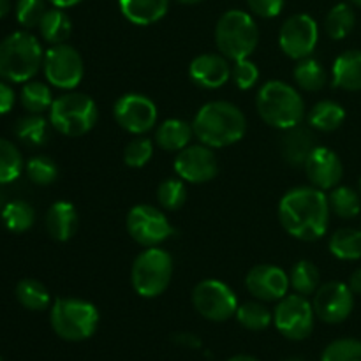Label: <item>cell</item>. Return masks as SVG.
Here are the masks:
<instances>
[{"mask_svg":"<svg viewBox=\"0 0 361 361\" xmlns=\"http://www.w3.org/2000/svg\"><path fill=\"white\" fill-rule=\"evenodd\" d=\"M293 78H295L296 85L305 92L323 90L328 81V74L324 71L323 63L317 62L312 56L298 60L295 71H293Z\"/></svg>","mask_w":361,"mask_h":361,"instance_id":"83f0119b","label":"cell"},{"mask_svg":"<svg viewBox=\"0 0 361 361\" xmlns=\"http://www.w3.org/2000/svg\"><path fill=\"white\" fill-rule=\"evenodd\" d=\"M44 51L28 32H14L0 41V80L25 83L42 67Z\"/></svg>","mask_w":361,"mask_h":361,"instance_id":"277c9868","label":"cell"},{"mask_svg":"<svg viewBox=\"0 0 361 361\" xmlns=\"http://www.w3.org/2000/svg\"><path fill=\"white\" fill-rule=\"evenodd\" d=\"M356 23L355 11L349 4H337L330 9L324 20V30H326L328 37L341 41L345 39L353 32Z\"/></svg>","mask_w":361,"mask_h":361,"instance_id":"f546056e","label":"cell"},{"mask_svg":"<svg viewBox=\"0 0 361 361\" xmlns=\"http://www.w3.org/2000/svg\"><path fill=\"white\" fill-rule=\"evenodd\" d=\"M49 4H53L55 7H60V9H67V7H73L76 4L83 2V0H48Z\"/></svg>","mask_w":361,"mask_h":361,"instance_id":"c3c4849f","label":"cell"},{"mask_svg":"<svg viewBox=\"0 0 361 361\" xmlns=\"http://www.w3.org/2000/svg\"><path fill=\"white\" fill-rule=\"evenodd\" d=\"M176 2L187 4V6H194V4H200V2H203V0H176Z\"/></svg>","mask_w":361,"mask_h":361,"instance_id":"816d5d0a","label":"cell"},{"mask_svg":"<svg viewBox=\"0 0 361 361\" xmlns=\"http://www.w3.org/2000/svg\"><path fill=\"white\" fill-rule=\"evenodd\" d=\"M228 361H259V360L254 358V356H249V355H236V356H233V358H229Z\"/></svg>","mask_w":361,"mask_h":361,"instance_id":"f907efd6","label":"cell"},{"mask_svg":"<svg viewBox=\"0 0 361 361\" xmlns=\"http://www.w3.org/2000/svg\"><path fill=\"white\" fill-rule=\"evenodd\" d=\"M321 361H361V342L356 338H338L323 351Z\"/></svg>","mask_w":361,"mask_h":361,"instance_id":"ab89813d","label":"cell"},{"mask_svg":"<svg viewBox=\"0 0 361 361\" xmlns=\"http://www.w3.org/2000/svg\"><path fill=\"white\" fill-rule=\"evenodd\" d=\"M39 30H41L42 39L49 44H62L69 39L71 32H73V23L71 18L63 13L60 7H53V9L46 11L42 16L41 23H39Z\"/></svg>","mask_w":361,"mask_h":361,"instance_id":"4316f807","label":"cell"},{"mask_svg":"<svg viewBox=\"0 0 361 361\" xmlns=\"http://www.w3.org/2000/svg\"><path fill=\"white\" fill-rule=\"evenodd\" d=\"M256 108L268 126L281 130L300 126L305 118L303 97L286 81H267L257 92Z\"/></svg>","mask_w":361,"mask_h":361,"instance_id":"3957f363","label":"cell"},{"mask_svg":"<svg viewBox=\"0 0 361 361\" xmlns=\"http://www.w3.org/2000/svg\"><path fill=\"white\" fill-rule=\"evenodd\" d=\"M192 129L200 143L210 148H224L238 143L245 136L247 118L233 102L212 101L196 113Z\"/></svg>","mask_w":361,"mask_h":361,"instance_id":"7a4b0ae2","label":"cell"},{"mask_svg":"<svg viewBox=\"0 0 361 361\" xmlns=\"http://www.w3.org/2000/svg\"><path fill=\"white\" fill-rule=\"evenodd\" d=\"M154 155V141L150 137H136L123 148V162L129 168H143Z\"/></svg>","mask_w":361,"mask_h":361,"instance_id":"60d3db41","label":"cell"},{"mask_svg":"<svg viewBox=\"0 0 361 361\" xmlns=\"http://www.w3.org/2000/svg\"><path fill=\"white\" fill-rule=\"evenodd\" d=\"M23 171V157L16 145L0 137V185L11 183Z\"/></svg>","mask_w":361,"mask_h":361,"instance_id":"8d00e7d4","label":"cell"},{"mask_svg":"<svg viewBox=\"0 0 361 361\" xmlns=\"http://www.w3.org/2000/svg\"><path fill=\"white\" fill-rule=\"evenodd\" d=\"M192 305L204 319L222 323L236 314L238 298L228 284L217 279H207L194 288Z\"/></svg>","mask_w":361,"mask_h":361,"instance_id":"9c48e42d","label":"cell"},{"mask_svg":"<svg viewBox=\"0 0 361 361\" xmlns=\"http://www.w3.org/2000/svg\"><path fill=\"white\" fill-rule=\"evenodd\" d=\"M307 178L312 187L321 190H331L338 185L344 175L341 157L326 147H316L305 162Z\"/></svg>","mask_w":361,"mask_h":361,"instance_id":"ac0fdd59","label":"cell"},{"mask_svg":"<svg viewBox=\"0 0 361 361\" xmlns=\"http://www.w3.org/2000/svg\"><path fill=\"white\" fill-rule=\"evenodd\" d=\"M173 277V257L161 247H147L136 256L130 270L134 291L143 298H155L168 289Z\"/></svg>","mask_w":361,"mask_h":361,"instance_id":"ba28073f","label":"cell"},{"mask_svg":"<svg viewBox=\"0 0 361 361\" xmlns=\"http://www.w3.org/2000/svg\"><path fill=\"white\" fill-rule=\"evenodd\" d=\"M314 305L307 296L288 295L279 300L274 310V324L289 341H305L314 330Z\"/></svg>","mask_w":361,"mask_h":361,"instance_id":"30bf717a","label":"cell"},{"mask_svg":"<svg viewBox=\"0 0 361 361\" xmlns=\"http://www.w3.org/2000/svg\"><path fill=\"white\" fill-rule=\"evenodd\" d=\"M245 288L259 302H279L288 296L289 275L274 264H257L247 274Z\"/></svg>","mask_w":361,"mask_h":361,"instance_id":"e0dca14e","label":"cell"},{"mask_svg":"<svg viewBox=\"0 0 361 361\" xmlns=\"http://www.w3.org/2000/svg\"><path fill=\"white\" fill-rule=\"evenodd\" d=\"M16 298L25 309L34 310V312L46 310L51 303V296H49L46 286L35 279H23V281L18 282Z\"/></svg>","mask_w":361,"mask_h":361,"instance_id":"4dcf8cb0","label":"cell"},{"mask_svg":"<svg viewBox=\"0 0 361 361\" xmlns=\"http://www.w3.org/2000/svg\"><path fill=\"white\" fill-rule=\"evenodd\" d=\"M331 214L341 219H355L361 212V197L351 187H335L328 196Z\"/></svg>","mask_w":361,"mask_h":361,"instance_id":"d590c367","label":"cell"},{"mask_svg":"<svg viewBox=\"0 0 361 361\" xmlns=\"http://www.w3.org/2000/svg\"><path fill=\"white\" fill-rule=\"evenodd\" d=\"M49 323L60 338L81 342L95 334L99 324V310L90 302L80 298H59L51 305Z\"/></svg>","mask_w":361,"mask_h":361,"instance_id":"52a82bcc","label":"cell"},{"mask_svg":"<svg viewBox=\"0 0 361 361\" xmlns=\"http://www.w3.org/2000/svg\"><path fill=\"white\" fill-rule=\"evenodd\" d=\"M247 4L256 16L275 18L284 9L286 0H247Z\"/></svg>","mask_w":361,"mask_h":361,"instance_id":"ee69618b","label":"cell"},{"mask_svg":"<svg viewBox=\"0 0 361 361\" xmlns=\"http://www.w3.org/2000/svg\"><path fill=\"white\" fill-rule=\"evenodd\" d=\"M27 176L35 185H51L59 176L55 161L46 155H35L27 162Z\"/></svg>","mask_w":361,"mask_h":361,"instance_id":"f35d334b","label":"cell"},{"mask_svg":"<svg viewBox=\"0 0 361 361\" xmlns=\"http://www.w3.org/2000/svg\"><path fill=\"white\" fill-rule=\"evenodd\" d=\"M46 11V0H18L16 20L25 28L39 27Z\"/></svg>","mask_w":361,"mask_h":361,"instance_id":"b9f144b4","label":"cell"},{"mask_svg":"<svg viewBox=\"0 0 361 361\" xmlns=\"http://www.w3.org/2000/svg\"><path fill=\"white\" fill-rule=\"evenodd\" d=\"M289 284L295 289L298 295L302 296H310L317 291V288L321 286V274L317 270V267L310 261L303 259L298 261L295 267L291 268V274H289Z\"/></svg>","mask_w":361,"mask_h":361,"instance_id":"d6a6232c","label":"cell"},{"mask_svg":"<svg viewBox=\"0 0 361 361\" xmlns=\"http://www.w3.org/2000/svg\"><path fill=\"white\" fill-rule=\"evenodd\" d=\"M330 203L324 190L316 187H296L279 203V219L286 233L302 242L324 236L330 224Z\"/></svg>","mask_w":361,"mask_h":361,"instance_id":"6da1fadb","label":"cell"},{"mask_svg":"<svg viewBox=\"0 0 361 361\" xmlns=\"http://www.w3.org/2000/svg\"><path fill=\"white\" fill-rule=\"evenodd\" d=\"M334 87L348 92L361 90V51L360 49H349L344 51L334 62L331 69Z\"/></svg>","mask_w":361,"mask_h":361,"instance_id":"7402d4cb","label":"cell"},{"mask_svg":"<svg viewBox=\"0 0 361 361\" xmlns=\"http://www.w3.org/2000/svg\"><path fill=\"white\" fill-rule=\"evenodd\" d=\"M175 171L185 182L207 183L217 176L219 162L207 145H189L176 155Z\"/></svg>","mask_w":361,"mask_h":361,"instance_id":"2e32d148","label":"cell"},{"mask_svg":"<svg viewBox=\"0 0 361 361\" xmlns=\"http://www.w3.org/2000/svg\"><path fill=\"white\" fill-rule=\"evenodd\" d=\"M360 194H361V178H360Z\"/></svg>","mask_w":361,"mask_h":361,"instance_id":"9f6ffc18","label":"cell"},{"mask_svg":"<svg viewBox=\"0 0 361 361\" xmlns=\"http://www.w3.org/2000/svg\"><path fill=\"white\" fill-rule=\"evenodd\" d=\"M123 16L134 25L157 23L166 16L169 9V0H118Z\"/></svg>","mask_w":361,"mask_h":361,"instance_id":"603a6c76","label":"cell"},{"mask_svg":"<svg viewBox=\"0 0 361 361\" xmlns=\"http://www.w3.org/2000/svg\"><path fill=\"white\" fill-rule=\"evenodd\" d=\"M173 344L180 345V348L185 349H200L201 348V338L196 334H190V331H178L171 337Z\"/></svg>","mask_w":361,"mask_h":361,"instance_id":"f6af8a7d","label":"cell"},{"mask_svg":"<svg viewBox=\"0 0 361 361\" xmlns=\"http://www.w3.org/2000/svg\"><path fill=\"white\" fill-rule=\"evenodd\" d=\"M314 148H316V137L309 127H291L286 129L281 137V154L291 166H305Z\"/></svg>","mask_w":361,"mask_h":361,"instance_id":"ffe728a7","label":"cell"},{"mask_svg":"<svg viewBox=\"0 0 361 361\" xmlns=\"http://www.w3.org/2000/svg\"><path fill=\"white\" fill-rule=\"evenodd\" d=\"M0 361H4V360H2V358H0Z\"/></svg>","mask_w":361,"mask_h":361,"instance_id":"6f0895ef","label":"cell"},{"mask_svg":"<svg viewBox=\"0 0 361 361\" xmlns=\"http://www.w3.org/2000/svg\"><path fill=\"white\" fill-rule=\"evenodd\" d=\"M319 41V27L309 14H295L282 23L279 32V46L289 59H307Z\"/></svg>","mask_w":361,"mask_h":361,"instance_id":"4fadbf2b","label":"cell"},{"mask_svg":"<svg viewBox=\"0 0 361 361\" xmlns=\"http://www.w3.org/2000/svg\"><path fill=\"white\" fill-rule=\"evenodd\" d=\"M235 317L245 330L263 331L274 323V314L261 302H247L238 307Z\"/></svg>","mask_w":361,"mask_h":361,"instance_id":"e575fe53","label":"cell"},{"mask_svg":"<svg viewBox=\"0 0 361 361\" xmlns=\"http://www.w3.org/2000/svg\"><path fill=\"white\" fill-rule=\"evenodd\" d=\"M21 106L27 109L28 113H34V115H41L44 113L46 109L51 108L53 104V94L51 88L48 87L42 81H27L21 88V95H20Z\"/></svg>","mask_w":361,"mask_h":361,"instance_id":"1f68e13d","label":"cell"},{"mask_svg":"<svg viewBox=\"0 0 361 361\" xmlns=\"http://www.w3.org/2000/svg\"><path fill=\"white\" fill-rule=\"evenodd\" d=\"M113 115L123 130L141 136L157 123V106L143 94H126L115 102Z\"/></svg>","mask_w":361,"mask_h":361,"instance_id":"5bb4252c","label":"cell"},{"mask_svg":"<svg viewBox=\"0 0 361 361\" xmlns=\"http://www.w3.org/2000/svg\"><path fill=\"white\" fill-rule=\"evenodd\" d=\"M189 76L197 87L215 90L231 80V66L224 55L203 53L190 62Z\"/></svg>","mask_w":361,"mask_h":361,"instance_id":"d6986e66","label":"cell"},{"mask_svg":"<svg viewBox=\"0 0 361 361\" xmlns=\"http://www.w3.org/2000/svg\"><path fill=\"white\" fill-rule=\"evenodd\" d=\"M312 305L316 317H319L323 323L338 324L351 316L355 295L344 282L330 281L317 288Z\"/></svg>","mask_w":361,"mask_h":361,"instance_id":"9a60e30c","label":"cell"},{"mask_svg":"<svg viewBox=\"0 0 361 361\" xmlns=\"http://www.w3.org/2000/svg\"><path fill=\"white\" fill-rule=\"evenodd\" d=\"M328 249L337 259L358 261L361 259V229L341 228L330 236Z\"/></svg>","mask_w":361,"mask_h":361,"instance_id":"484cf974","label":"cell"},{"mask_svg":"<svg viewBox=\"0 0 361 361\" xmlns=\"http://www.w3.org/2000/svg\"><path fill=\"white\" fill-rule=\"evenodd\" d=\"M307 120H309V126L312 129L331 133L344 123L345 109L335 101H319L312 106Z\"/></svg>","mask_w":361,"mask_h":361,"instance_id":"d4e9b609","label":"cell"},{"mask_svg":"<svg viewBox=\"0 0 361 361\" xmlns=\"http://www.w3.org/2000/svg\"><path fill=\"white\" fill-rule=\"evenodd\" d=\"M14 101H16V97H14L13 88L6 83V80H0V115L9 113L13 109Z\"/></svg>","mask_w":361,"mask_h":361,"instance_id":"bcb514c9","label":"cell"},{"mask_svg":"<svg viewBox=\"0 0 361 361\" xmlns=\"http://www.w3.org/2000/svg\"><path fill=\"white\" fill-rule=\"evenodd\" d=\"M259 42V28L249 13L231 9L215 25V44L228 60L249 59Z\"/></svg>","mask_w":361,"mask_h":361,"instance_id":"5b68a950","label":"cell"},{"mask_svg":"<svg viewBox=\"0 0 361 361\" xmlns=\"http://www.w3.org/2000/svg\"><path fill=\"white\" fill-rule=\"evenodd\" d=\"M187 200V190L182 178L162 180L157 187V201L164 210H178Z\"/></svg>","mask_w":361,"mask_h":361,"instance_id":"74e56055","label":"cell"},{"mask_svg":"<svg viewBox=\"0 0 361 361\" xmlns=\"http://www.w3.org/2000/svg\"><path fill=\"white\" fill-rule=\"evenodd\" d=\"M194 136L192 123L180 118L164 120L161 126L155 129V143L159 148L166 152H180L189 147L190 140Z\"/></svg>","mask_w":361,"mask_h":361,"instance_id":"cb8c5ba5","label":"cell"},{"mask_svg":"<svg viewBox=\"0 0 361 361\" xmlns=\"http://www.w3.org/2000/svg\"><path fill=\"white\" fill-rule=\"evenodd\" d=\"M11 11V0H0V20L7 16Z\"/></svg>","mask_w":361,"mask_h":361,"instance_id":"681fc988","label":"cell"},{"mask_svg":"<svg viewBox=\"0 0 361 361\" xmlns=\"http://www.w3.org/2000/svg\"><path fill=\"white\" fill-rule=\"evenodd\" d=\"M348 286H349V289L353 291V295H360L361 296V268L353 271L351 277H349Z\"/></svg>","mask_w":361,"mask_h":361,"instance_id":"7dc6e473","label":"cell"},{"mask_svg":"<svg viewBox=\"0 0 361 361\" xmlns=\"http://www.w3.org/2000/svg\"><path fill=\"white\" fill-rule=\"evenodd\" d=\"M126 228L130 238L143 247H157L173 235V228L164 212L152 204H136L130 208Z\"/></svg>","mask_w":361,"mask_h":361,"instance_id":"7c38bea8","label":"cell"},{"mask_svg":"<svg viewBox=\"0 0 361 361\" xmlns=\"http://www.w3.org/2000/svg\"><path fill=\"white\" fill-rule=\"evenodd\" d=\"M14 134L27 147H42V145H46L49 136L48 120L44 116L30 113L28 116H23V118L18 120L16 126H14Z\"/></svg>","mask_w":361,"mask_h":361,"instance_id":"f1b7e54d","label":"cell"},{"mask_svg":"<svg viewBox=\"0 0 361 361\" xmlns=\"http://www.w3.org/2000/svg\"><path fill=\"white\" fill-rule=\"evenodd\" d=\"M99 109L94 99L81 92H67L53 101L49 108V123L60 134L69 137L90 133L97 123Z\"/></svg>","mask_w":361,"mask_h":361,"instance_id":"8992f818","label":"cell"},{"mask_svg":"<svg viewBox=\"0 0 361 361\" xmlns=\"http://www.w3.org/2000/svg\"><path fill=\"white\" fill-rule=\"evenodd\" d=\"M42 71H44L46 80L53 87L73 90L83 80L85 63L76 48L62 42V44H53L44 53Z\"/></svg>","mask_w":361,"mask_h":361,"instance_id":"8fae6325","label":"cell"},{"mask_svg":"<svg viewBox=\"0 0 361 361\" xmlns=\"http://www.w3.org/2000/svg\"><path fill=\"white\" fill-rule=\"evenodd\" d=\"M80 226V217L69 201H56L46 214V231L56 242H67L73 238Z\"/></svg>","mask_w":361,"mask_h":361,"instance_id":"44dd1931","label":"cell"},{"mask_svg":"<svg viewBox=\"0 0 361 361\" xmlns=\"http://www.w3.org/2000/svg\"><path fill=\"white\" fill-rule=\"evenodd\" d=\"M4 224L13 233H25L34 226L35 212L30 203L23 200L11 201L2 210Z\"/></svg>","mask_w":361,"mask_h":361,"instance_id":"836d02e7","label":"cell"},{"mask_svg":"<svg viewBox=\"0 0 361 361\" xmlns=\"http://www.w3.org/2000/svg\"><path fill=\"white\" fill-rule=\"evenodd\" d=\"M6 197H4V192H2V189H0V214H2V210H4V207H6Z\"/></svg>","mask_w":361,"mask_h":361,"instance_id":"f5cc1de1","label":"cell"},{"mask_svg":"<svg viewBox=\"0 0 361 361\" xmlns=\"http://www.w3.org/2000/svg\"><path fill=\"white\" fill-rule=\"evenodd\" d=\"M353 4H355V6H358V7H361V0H351Z\"/></svg>","mask_w":361,"mask_h":361,"instance_id":"db71d44e","label":"cell"},{"mask_svg":"<svg viewBox=\"0 0 361 361\" xmlns=\"http://www.w3.org/2000/svg\"><path fill=\"white\" fill-rule=\"evenodd\" d=\"M231 80L240 90H250L259 80V69L249 59L236 60L231 66Z\"/></svg>","mask_w":361,"mask_h":361,"instance_id":"7bdbcfd3","label":"cell"},{"mask_svg":"<svg viewBox=\"0 0 361 361\" xmlns=\"http://www.w3.org/2000/svg\"><path fill=\"white\" fill-rule=\"evenodd\" d=\"M284 361H305V360H302V358H289V360H284Z\"/></svg>","mask_w":361,"mask_h":361,"instance_id":"11a10c76","label":"cell"}]
</instances>
